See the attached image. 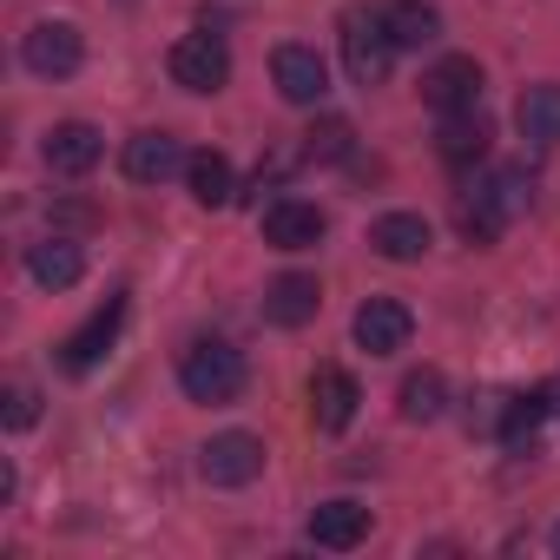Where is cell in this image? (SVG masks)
I'll return each mask as SVG.
<instances>
[{
	"label": "cell",
	"mask_w": 560,
	"mask_h": 560,
	"mask_svg": "<svg viewBox=\"0 0 560 560\" xmlns=\"http://www.w3.org/2000/svg\"><path fill=\"white\" fill-rule=\"evenodd\" d=\"M198 475H205L211 488H244V481L264 475V442L244 435V429H224V435H211V442L198 448Z\"/></svg>",
	"instance_id": "3957f363"
},
{
	"label": "cell",
	"mask_w": 560,
	"mask_h": 560,
	"mask_svg": "<svg viewBox=\"0 0 560 560\" xmlns=\"http://www.w3.org/2000/svg\"><path fill=\"white\" fill-rule=\"evenodd\" d=\"M244 350H231V343H218V337H198L185 357H178V389L191 396V402H211V409H224V402H237L244 396Z\"/></svg>",
	"instance_id": "6da1fadb"
},
{
	"label": "cell",
	"mask_w": 560,
	"mask_h": 560,
	"mask_svg": "<svg viewBox=\"0 0 560 560\" xmlns=\"http://www.w3.org/2000/svg\"><path fill=\"white\" fill-rule=\"evenodd\" d=\"M435 145H442L448 165H481V159H488V119H481V113H442Z\"/></svg>",
	"instance_id": "d6986e66"
},
{
	"label": "cell",
	"mask_w": 560,
	"mask_h": 560,
	"mask_svg": "<svg viewBox=\"0 0 560 560\" xmlns=\"http://www.w3.org/2000/svg\"><path fill=\"white\" fill-rule=\"evenodd\" d=\"M547 409H553V389H514V396H501L494 435H501L508 448H534V435H540Z\"/></svg>",
	"instance_id": "9a60e30c"
},
{
	"label": "cell",
	"mask_w": 560,
	"mask_h": 560,
	"mask_svg": "<svg viewBox=\"0 0 560 560\" xmlns=\"http://www.w3.org/2000/svg\"><path fill=\"white\" fill-rule=\"evenodd\" d=\"M337 40H343V67H350L357 86H383V80H389L396 40H389V14H383V8H350Z\"/></svg>",
	"instance_id": "7a4b0ae2"
},
{
	"label": "cell",
	"mask_w": 560,
	"mask_h": 560,
	"mask_svg": "<svg viewBox=\"0 0 560 560\" xmlns=\"http://www.w3.org/2000/svg\"><path fill=\"white\" fill-rule=\"evenodd\" d=\"M383 14H389V40H396V54H422V47L442 40V14L422 8V0H396V8H383Z\"/></svg>",
	"instance_id": "ffe728a7"
},
{
	"label": "cell",
	"mask_w": 560,
	"mask_h": 560,
	"mask_svg": "<svg viewBox=\"0 0 560 560\" xmlns=\"http://www.w3.org/2000/svg\"><path fill=\"white\" fill-rule=\"evenodd\" d=\"M119 324H126V298H106L67 343H60V363L73 370V376H86V370H100L106 363V350L119 343Z\"/></svg>",
	"instance_id": "8992f818"
},
{
	"label": "cell",
	"mask_w": 560,
	"mask_h": 560,
	"mask_svg": "<svg viewBox=\"0 0 560 560\" xmlns=\"http://www.w3.org/2000/svg\"><path fill=\"white\" fill-rule=\"evenodd\" d=\"M185 178H191V198H198L205 211H218V205L237 198V185H231V159H224V152H191Z\"/></svg>",
	"instance_id": "7402d4cb"
},
{
	"label": "cell",
	"mask_w": 560,
	"mask_h": 560,
	"mask_svg": "<svg viewBox=\"0 0 560 560\" xmlns=\"http://www.w3.org/2000/svg\"><path fill=\"white\" fill-rule=\"evenodd\" d=\"M553 553H560V521H553Z\"/></svg>",
	"instance_id": "f1b7e54d"
},
{
	"label": "cell",
	"mask_w": 560,
	"mask_h": 560,
	"mask_svg": "<svg viewBox=\"0 0 560 560\" xmlns=\"http://www.w3.org/2000/svg\"><path fill=\"white\" fill-rule=\"evenodd\" d=\"M0 402H8L0 416H8V429H14V435L40 422V396H34V383H8V396H0Z\"/></svg>",
	"instance_id": "4316f807"
},
{
	"label": "cell",
	"mask_w": 560,
	"mask_h": 560,
	"mask_svg": "<svg viewBox=\"0 0 560 560\" xmlns=\"http://www.w3.org/2000/svg\"><path fill=\"white\" fill-rule=\"evenodd\" d=\"M270 80H277V93H284L291 106H324V93H330V67L317 60V47H277L270 54Z\"/></svg>",
	"instance_id": "52a82bcc"
},
{
	"label": "cell",
	"mask_w": 560,
	"mask_h": 560,
	"mask_svg": "<svg viewBox=\"0 0 560 560\" xmlns=\"http://www.w3.org/2000/svg\"><path fill=\"white\" fill-rule=\"evenodd\" d=\"M514 126L534 145H560V86H527L514 106Z\"/></svg>",
	"instance_id": "44dd1931"
},
{
	"label": "cell",
	"mask_w": 560,
	"mask_h": 560,
	"mask_svg": "<svg viewBox=\"0 0 560 560\" xmlns=\"http://www.w3.org/2000/svg\"><path fill=\"white\" fill-rule=\"evenodd\" d=\"M357 343L370 350V357H396V350H409V337H416V317H409V304L402 298H370L363 311H357Z\"/></svg>",
	"instance_id": "ba28073f"
},
{
	"label": "cell",
	"mask_w": 560,
	"mask_h": 560,
	"mask_svg": "<svg viewBox=\"0 0 560 560\" xmlns=\"http://www.w3.org/2000/svg\"><path fill=\"white\" fill-rule=\"evenodd\" d=\"M21 60H27L40 80H67V73H80L86 40H80V27H73V21H34V27H27V40H21Z\"/></svg>",
	"instance_id": "277c9868"
},
{
	"label": "cell",
	"mask_w": 560,
	"mask_h": 560,
	"mask_svg": "<svg viewBox=\"0 0 560 560\" xmlns=\"http://www.w3.org/2000/svg\"><path fill=\"white\" fill-rule=\"evenodd\" d=\"M350 145H357V132H350V119H337V113H324V119L304 132V159H317V165L350 159Z\"/></svg>",
	"instance_id": "d4e9b609"
},
{
	"label": "cell",
	"mask_w": 560,
	"mask_h": 560,
	"mask_svg": "<svg viewBox=\"0 0 560 560\" xmlns=\"http://www.w3.org/2000/svg\"><path fill=\"white\" fill-rule=\"evenodd\" d=\"M553 409H560V383H553Z\"/></svg>",
	"instance_id": "f546056e"
},
{
	"label": "cell",
	"mask_w": 560,
	"mask_h": 560,
	"mask_svg": "<svg viewBox=\"0 0 560 560\" xmlns=\"http://www.w3.org/2000/svg\"><path fill=\"white\" fill-rule=\"evenodd\" d=\"M370 244H376L389 264H416L435 237H429V218H416V211H389V218L370 224Z\"/></svg>",
	"instance_id": "e0dca14e"
},
{
	"label": "cell",
	"mask_w": 560,
	"mask_h": 560,
	"mask_svg": "<svg viewBox=\"0 0 560 560\" xmlns=\"http://www.w3.org/2000/svg\"><path fill=\"white\" fill-rule=\"evenodd\" d=\"M357 402H363V389H357L350 370L324 363V370L311 376V422H317L324 435H343V429L357 422Z\"/></svg>",
	"instance_id": "30bf717a"
},
{
	"label": "cell",
	"mask_w": 560,
	"mask_h": 560,
	"mask_svg": "<svg viewBox=\"0 0 560 560\" xmlns=\"http://www.w3.org/2000/svg\"><path fill=\"white\" fill-rule=\"evenodd\" d=\"M448 409V383H442V370H416V376H402V416L409 422H435Z\"/></svg>",
	"instance_id": "cb8c5ba5"
},
{
	"label": "cell",
	"mask_w": 560,
	"mask_h": 560,
	"mask_svg": "<svg viewBox=\"0 0 560 560\" xmlns=\"http://www.w3.org/2000/svg\"><path fill=\"white\" fill-rule=\"evenodd\" d=\"M191 159H185V145L172 139V132H139V139H126V178L132 185H165L172 172H185Z\"/></svg>",
	"instance_id": "4fadbf2b"
},
{
	"label": "cell",
	"mask_w": 560,
	"mask_h": 560,
	"mask_svg": "<svg viewBox=\"0 0 560 560\" xmlns=\"http://www.w3.org/2000/svg\"><path fill=\"white\" fill-rule=\"evenodd\" d=\"M317 304H324V291H317V277H304V270L277 277V284L264 291V317H270L277 330H304V324L317 317Z\"/></svg>",
	"instance_id": "5bb4252c"
},
{
	"label": "cell",
	"mask_w": 560,
	"mask_h": 560,
	"mask_svg": "<svg viewBox=\"0 0 560 560\" xmlns=\"http://www.w3.org/2000/svg\"><path fill=\"white\" fill-rule=\"evenodd\" d=\"M54 218H60V224H93V211H86V205H60Z\"/></svg>",
	"instance_id": "83f0119b"
},
{
	"label": "cell",
	"mask_w": 560,
	"mask_h": 560,
	"mask_svg": "<svg viewBox=\"0 0 560 560\" xmlns=\"http://www.w3.org/2000/svg\"><path fill=\"white\" fill-rule=\"evenodd\" d=\"M172 86H185V93H218L224 80H231V54H224V40L218 34H185V40H172Z\"/></svg>",
	"instance_id": "5b68a950"
},
{
	"label": "cell",
	"mask_w": 560,
	"mask_h": 560,
	"mask_svg": "<svg viewBox=\"0 0 560 560\" xmlns=\"http://www.w3.org/2000/svg\"><path fill=\"white\" fill-rule=\"evenodd\" d=\"M47 172L54 178H86L93 165H100V152H106V139H100V126H86V119H67V126H54L47 132Z\"/></svg>",
	"instance_id": "8fae6325"
},
{
	"label": "cell",
	"mask_w": 560,
	"mask_h": 560,
	"mask_svg": "<svg viewBox=\"0 0 560 560\" xmlns=\"http://www.w3.org/2000/svg\"><path fill=\"white\" fill-rule=\"evenodd\" d=\"M363 534H370V508H357V501H324L311 514V540L330 547V553H350Z\"/></svg>",
	"instance_id": "ac0fdd59"
},
{
	"label": "cell",
	"mask_w": 560,
	"mask_h": 560,
	"mask_svg": "<svg viewBox=\"0 0 560 560\" xmlns=\"http://www.w3.org/2000/svg\"><path fill=\"white\" fill-rule=\"evenodd\" d=\"M422 100H429L435 113H475V100H481V67H475L468 54L435 60V67L422 73Z\"/></svg>",
	"instance_id": "9c48e42d"
},
{
	"label": "cell",
	"mask_w": 560,
	"mask_h": 560,
	"mask_svg": "<svg viewBox=\"0 0 560 560\" xmlns=\"http://www.w3.org/2000/svg\"><path fill=\"white\" fill-rule=\"evenodd\" d=\"M501 224H508V211H501L481 185H468V198H462V237H468L475 250H488V244L501 237Z\"/></svg>",
	"instance_id": "603a6c76"
},
{
	"label": "cell",
	"mask_w": 560,
	"mask_h": 560,
	"mask_svg": "<svg viewBox=\"0 0 560 560\" xmlns=\"http://www.w3.org/2000/svg\"><path fill=\"white\" fill-rule=\"evenodd\" d=\"M264 244H277V250H311V244H324V211L304 205V198H277L264 211Z\"/></svg>",
	"instance_id": "7c38bea8"
},
{
	"label": "cell",
	"mask_w": 560,
	"mask_h": 560,
	"mask_svg": "<svg viewBox=\"0 0 560 560\" xmlns=\"http://www.w3.org/2000/svg\"><path fill=\"white\" fill-rule=\"evenodd\" d=\"M481 191H488L508 218H521V211H527V178H521V172H488V178H481Z\"/></svg>",
	"instance_id": "484cf974"
},
{
	"label": "cell",
	"mask_w": 560,
	"mask_h": 560,
	"mask_svg": "<svg viewBox=\"0 0 560 560\" xmlns=\"http://www.w3.org/2000/svg\"><path fill=\"white\" fill-rule=\"evenodd\" d=\"M27 270H34V284H40V291H73L80 277H86V257H80L73 237H47V244L27 250Z\"/></svg>",
	"instance_id": "2e32d148"
}]
</instances>
